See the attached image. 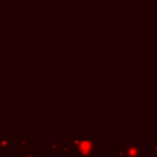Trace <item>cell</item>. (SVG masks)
<instances>
[{"label": "cell", "instance_id": "obj_1", "mask_svg": "<svg viewBox=\"0 0 157 157\" xmlns=\"http://www.w3.org/2000/svg\"><path fill=\"white\" fill-rule=\"evenodd\" d=\"M67 142L75 151V157H93L96 150L94 138H68Z\"/></svg>", "mask_w": 157, "mask_h": 157}, {"label": "cell", "instance_id": "obj_2", "mask_svg": "<svg viewBox=\"0 0 157 157\" xmlns=\"http://www.w3.org/2000/svg\"><path fill=\"white\" fill-rule=\"evenodd\" d=\"M116 157H143L145 150L142 145L135 142H127L124 146L115 148Z\"/></svg>", "mask_w": 157, "mask_h": 157}, {"label": "cell", "instance_id": "obj_3", "mask_svg": "<svg viewBox=\"0 0 157 157\" xmlns=\"http://www.w3.org/2000/svg\"><path fill=\"white\" fill-rule=\"evenodd\" d=\"M46 150L48 152H63V153H69V152H72L73 148L69 145L68 142H48L46 144Z\"/></svg>", "mask_w": 157, "mask_h": 157}, {"label": "cell", "instance_id": "obj_4", "mask_svg": "<svg viewBox=\"0 0 157 157\" xmlns=\"http://www.w3.org/2000/svg\"><path fill=\"white\" fill-rule=\"evenodd\" d=\"M12 141L11 137L0 138V152H12Z\"/></svg>", "mask_w": 157, "mask_h": 157}, {"label": "cell", "instance_id": "obj_5", "mask_svg": "<svg viewBox=\"0 0 157 157\" xmlns=\"http://www.w3.org/2000/svg\"><path fill=\"white\" fill-rule=\"evenodd\" d=\"M18 143L24 151H31V142L27 141L24 138H18Z\"/></svg>", "mask_w": 157, "mask_h": 157}, {"label": "cell", "instance_id": "obj_6", "mask_svg": "<svg viewBox=\"0 0 157 157\" xmlns=\"http://www.w3.org/2000/svg\"><path fill=\"white\" fill-rule=\"evenodd\" d=\"M17 157H39L37 153L31 151H22L17 154Z\"/></svg>", "mask_w": 157, "mask_h": 157}, {"label": "cell", "instance_id": "obj_7", "mask_svg": "<svg viewBox=\"0 0 157 157\" xmlns=\"http://www.w3.org/2000/svg\"><path fill=\"white\" fill-rule=\"evenodd\" d=\"M148 151H150V155L151 156H157V143H154V142H151L150 143V147H148Z\"/></svg>", "mask_w": 157, "mask_h": 157}]
</instances>
